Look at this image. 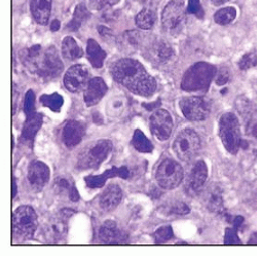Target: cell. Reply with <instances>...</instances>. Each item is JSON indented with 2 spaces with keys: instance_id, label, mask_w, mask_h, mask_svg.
<instances>
[{
  "instance_id": "cell-1",
  "label": "cell",
  "mask_w": 257,
  "mask_h": 256,
  "mask_svg": "<svg viewBox=\"0 0 257 256\" xmlns=\"http://www.w3.org/2000/svg\"><path fill=\"white\" fill-rule=\"evenodd\" d=\"M113 78L125 89L141 97H151L157 82L140 62L135 59L123 58L116 61L111 68Z\"/></svg>"
},
{
  "instance_id": "cell-2",
  "label": "cell",
  "mask_w": 257,
  "mask_h": 256,
  "mask_svg": "<svg viewBox=\"0 0 257 256\" xmlns=\"http://www.w3.org/2000/svg\"><path fill=\"white\" fill-rule=\"evenodd\" d=\"M23 62L31 72L49 79L58 77L64 69L59 52L54 46L45 50L39 45L32 46L25 52Z\"/></svg>"
},
{
  "instance_id": "cell-3",
  "label": "cell",
  "mask_w": 257,
  "mask_h": 256,
  "mask_svg": "<svg viewBox=\"0 0 257 256\" xmlns=\"http://www.w3.org/2000/svg\"><path fill=\"white\" fill-rule=\"evenodd\" d=\"M113 148L109 139H100L85 146L78 156L76 168L79 170H96L108 158Z\"/></svg>"
},
{
  "instance_id": "cell-4",
  "label": "cell",
  "mask_w": 257,
  "mask_h": 256,
  "mask_svg": "<svg viewBox=\"0 0 257 256\" xmlns=\"http://www.w3.org/2000/svg\"><path fill=\"white\" fill-rule=\"evenodd\" d=\"M36 212L30 206L19 207L13 215V236L18 241L30 240L37 228Z\"/></svg>"
},
{
  "instance_id": "cell-5",
  "label": "cell",
  "mask_w": 257,
  "mask_h": 256,
  "mask_svg": "<svg viewBox=\"0 0 257 256\" xmlns=\"http://www.w3.org/2000/svg\"><path fill=\"white\" fill-rule=\"evenodd\" d=\"M216 70L210 64L198 63L185 73L181 88L185 91H203L209 88V84L215 75Z\"/></svg>"
},
{
  "instance_id": "cell-6",
  "label": "cell",
  "mask_w": 257,
  "mask_h": 256,
  "mask_svg": "<svg viewBox=\"0 0 257 256\" xmlns=\"http://www.w3.org/2000/svg\"><path fill=\"white\" fill-rule=\"evenodd\" d=\"M219 136L227 152L234 155L242 144L241 127L238 117L232 113H225L219 120Z\"/></svg>"
},
{
  "instance_id": "cell-7",
  "label": "cell",
  "mask_w": 257,
  "mask_h": 256,
  "mask_svg": "<svg viewBox=\"0 0 257 256\" xmlns=\"http://www.w3.org/2000/svg\"><path fill=\"white\" fill-rule=\"evenodd\" d=\"M201 148V139L196 131L185 129L179 133L173 143V151L184 162L194 159Z\"/></svg>"
},
{
  "instance_id": "cell-8",
  "label": "cell",
  "mask_w": 257,
  "mask_h": 256,
  "mask_svg": "<svg viewBox=\"0 0 257 256\" xmlns=\"http://www.w3.org/2000/svg\"><path fill=\"white\" fill-rule=\"evenodd\" d=\"M183 174L184 172L180 164L172 159H166L158 167L156 179L163 188L173 189L181 183Z\"/></svg>"
},
{
  "instance_id": "cell-9",
  "label": "cell",
  "mask_w": 257,
  "mask_h": 256,
  "mask_svg": "<svg viewBox=\"0 0 257 256\" xmlns=\"http://www.w3.org/2000/svg\"><path fill=\"white\" fill-rule=\"evenodd\" d=\"M71 210H62L57 216L51 218L42 228V236L48 243L56 244L66 237L68 231L67 220L73 214Z\"/></svg>"
},
{
  "instance_id": "cell-10",
  "label": "cell",
  "mask_w": 257,
  "mask_h": 256,
  "mask_svg": "<svg viewBox=\"0 0 257 256\" xmlns=\"http://www.w3.org/2000/svg\"><path fill=\"white\" fill-rule=\"evenodd\" d=\"M180 109L183 115L191 121L206 119L211 111L210 102L203 97H186L180 103Z\"/></svg>"
},
{
  "instance_id": "cell-11",
  "label": "cell",
  "mask_w": 257,
  "mask_h": 256,
  "mask_svg": "<svg viewBox=\"0 0 257 256\" xmlns=\"http://www.w3.org/2000/svg\"><path fill=\"white\" fill-rule=\"evenodd\" d=\"M90 71L81 64L71 66L64 76V85L71 93H80L88 87L90 81Z\"/></svg>"
},
{
  "instance_id": "cell-12",
  "label": "cell",
  "mask_w": 257,
  "mask_h": 256,
  "mask_svg": "<svg viewBox=\"0 0 257 256\" xmlns=\"http://www.w3.org/2000/svg\"><path fill=\"white\" fill-rule=\"evenodd\" d=\"M151 130L159 140H167L173 130V120L167 110L159 109L151 117Z\"/></svg>"
},
{
  "instance_id": "cell-13",
  "label": "cell",
  "mask_w": 257,
  "mask_h": 256,
  "mask_svg": "<svg viewBox=\"0 0 257 256\" xmlns=\"http://www.w3.org/2000/svg\"><path fill=\"white\" fill-rule=\"evenodd\" d=\"M185 18V10L181 3L172 0L163 10L162 23L166 29H175Z\"/></svg>"
},
{
  "instance_id": "cell-14",
  "label": "cell",
  "mask_w": 257,
  "mask_h": 256,
  "mask_svg": "<svg viewBox=\"0 0 257 256\" xmlns=\"http://www.w3.org/2000/svg\"><path fill=\"white\" fill-rule=\"evenodd\" d=\"M99 239L102 244L119 245L126 242L127 236L124 231L118 228L116 222L113 220H107L100 227Z\"/></svg>"
},
{
  "instance_id": "cell-15",
  "label": "cell",
  "mask_w": 257,
  "mask_h": 256,
  "mask_svg": "<svg viewBox=\"0 0 257 256\" xmlns=\"http://www.w3.org/2000/svg\"><path fill=\"white\" fill-rule=\"evenodd\" d=\"M51 171L49 167L40 161H33L28 167V180L31 186L40 190L44 188L50 180Z\"/></svg>"
},
{
  "instance_id": "cell-16",
  "label": "cell",
  "mask_w": 257,
  "mask_h": 256,
  "mask_svg": "<svg viewBox=\"0 0 257 256\" xmlns=\"http://www.w3.org/2000/svg\"><path fill=\"white\" fill-rule=\"evenodd\" d=\"M107 92H108V87H107L104 79L101 77H94L89 81L88 87L84 91V103L89 107L95 106L103 99Z\"/></svg>"
},
{
  "instance_id": "cell-17",
  "label": "cell",
  "mask_w": 257,
  "mask_h": 256,
  "mask_svg": "<svg viewBox=\"0 0 257 256\" xmlns=\"http://www.w3.org/2000/svg\"><path fill=\"white\" fill-rule=\"evenodd\" d=\"M85 135V124L78 120H69L63 129V142L68 148H73L79 144Z\"/></svg>"
},
{
  "instance_id": "cell-18",
  "label": "cell",
  "mask_w": 257,
  "mask_h": 256,
  "mask_svg": "<svg viewBox=\"0 0 257 256\" xmlns=\"http://www.w3.org/2000/svg\"><path fill=\"white\" fill-rule=\"evenodd\" d=\"M208 177V168L204 161H199L194 168L187 179V190L190 194H199Z\"/></svg>"
},
{
  "instance_id": "cell-19",
  "label": "cell",
  "mask_w": 257,
  "mask_h": 256,
  "mask_svg": "<svg viewBox=\"0 0 257 256\" xmlns=\"http://www.w3.org/2000/svg\"><path fill=\"white\" fill-rule=\"evenodd\" d=\"M128 176H130V171H128V169L125 166H122L119 168L112 167L111 169L105 171V172L101 175L87 176L84 178V181L90 188H100L105 184V182L108 178L120 177V178L126 179Z\"/></svg>"
},
{
  "instance_id": "cell-20",
  "label": "cell",
  "mask_w": 257,
  "mask_h": 256,
  "mask_svg": "<svg viewBox=\"0 0 257 256\" xmlns=\"http://www.w3.org/2000/svg\"><path fill=\"white\" fill-rule=\"evenodd\" d=\"M122 191L117 184H110L107 186L100 197V207L104 211L114 210L121 202Z\"/></svg>"
},
{
  "instance_id": "cell-21",
  "label": "cell",
  "mask_w": 257,
  "mask_h": 256,
  "mask_svg": "<svg viewBox=\"0 0 257 256\" xmlns=\"http://www.w3.org/2000/svg\"><path fill=\"white\" fill-rule=\"evenodd\" d=\"M41 124H42V115L40 113L32 112L28 114L23 126L21 140L25 143L32 144L38 130L41 127Z\"/></svg>"
},
{
  "instance_id": "cell-22",
  "label": "cell",
  "mask_w": 257,
  "mask_h": 256,
  "mask_svg": "<svg viewBox=\"0 0 257 256\" xmlns=\"http://www.w3.org/2000/svg\"><path fill=\"white\" fill-rule=\"evenodd\" d=\"M30 10L33 19L40 25H47L52 11V0H31Z\"/></svg>"
},
{
  "instance_id": "cell-23",
  "label": "cell",
  "mask_w": 257,
  "mask_h": 256,
  "mask_svg": "<svg viewBox=\"0 0 257 256\" xmlns=\"http://www.w3.org/2000/svg\"><path fill=\"white\" fill-rule=\"evenodd\" d=\"M87 58L91 65L96 68H102L106 59V52L95 39H89L87 45Z\"/></svg>"
},
{
  "instance_id": "cell-24",
  "label": "cell",
  "mask_w": 257,
  "mask_h": 256,
  "mask_svg": "<svg viewBox=\"0 0 257 256\" xmlns=\"http://www.w3.org/2000/svg\"><path fill=\"white\" fill-rule=\"evenodd\" d=\"M204 200L207 208L212 212H220L223 209V200L221 189L217 185L210 186L206 189Z\"/></svg>"
},
{
  "instance_id": "cell-25",
  "label": "cell",
  "mask_w": 257,
  "mask_h": 256,
  "mask_svg": "<svg viewBox=\"0 0 257 256\" xmlns=\"http://www.w3.org/2000/svg\"><path fill=\"white\" fill-rule=\"evenodd\" d=\"M62 55L67 61H75L83 56V51L73 37L66 36L62 42Z\"/></svg>"
},
{
  "instance_id": "cell-26",
  "label": "cell",
  "mask_w": 257,
  "mask_h": 256,
  "mask_svg": "<svg viewBox=\"0 0 257 256\" xmlns=\"http://www.w3.org/2000/svg\"><path fill=\"white\" fill-rule=\"evenodd\" d=\"M126 97L123 95L113 96L107 103V114L111 118H119L126 108Z\"/></svg>"
},
{
  "instance_id": "cell-27",
  "label": "cell",
  "mask_w": 257,
  "mask_h": 256,
  "mask_svg": "<svg viewBox=\"0 0 257 256\" xmlns=\"http://www.w3.org/2000/svg\"><path fill=\"white\" fill-rule=\"evenodd\" d=\"M152 54L153 60L159 62V63H164L168 61L173 55V49L169 44L165 41H159L157 44L152 48V50L149 51Z\"/></svg>"
},
{
  "instance_id": "cell-28",
  "label": "cell",
  "mask_w": 257,
  "mask_h": 256,
  "mask_svg": "<svg viewBox=\"0 0 257 256\" xmlns=\"http://www.w3.org/2000/svg\"><path fill=\"white\" fill-rule=\"evenodd\" d=\"M156 20H157V14L155 13V11L151 9H143L136 16L135 23L139 28L143 30H148L154 27Z\"/></svg>"
},
{
  "instance_id": "cell-29",
  "label": "cell",
  "mask_w": 257,
  "mask_h": 256,
  "mask_svg": "<svg viewBox=\"0 0 257 256\" xmlns=\"http://www.w3.org/2000/svg\"><path fill=\"white\" fill-rule=\"evenodd\" d=\"M91 17V13L89 12V10L87 9L84 5L80 4L75 8L73 17L71 22L67 25V29L71 30V31H76L77 29H79V27L87 21L89 18Z\"/></svg>"
},
{
  "instance_id": "cell-30",
  "label": "cell",
  "mask_w": 257,
  "mask_h": 256,
  "mask_svg": "<svg viewBox=\"0 0 257 256\" xmlns=\"http://www.w3.org/2000/svg\"><path fill=\"white\" fill-rule=\"evenodd\" d=\"M132 143L136 151L140 153H152L154 149L153 143L144 135L141 130H136L134 132Z\"/></svg>"
},
{
  "instance_id": "cell-31",
  "label": "cell",
  "mask_w": 257,
  "mask_h": 256,
  "mask_svg": "<svg viewBox=\"0 0 257 256\" xmlns=\"http://www.w3.org/2000/svg\"><path fill=\"white\" fill-rule=\"evenodd\" d=\"M40 103L52 111L59 112L64 104V99L58 93H54L52 95H42L40 97Z\"/></svg>"
},
{
  "instance_id": "cell-32",
  "label": "cell",
  "mask_w": 257,
  "mask_h": 256,
  "mask_svg": "<svg viewBox=\"0 0 257 256\" xmlns=\"http://www.w3.org/2000/svg\"><path fill=\"white\" fill-rule=\"evenodd\" d=\"M74 187V182L69 176H59L54 181V189L58 195H67L69 197Z\"/></svg>"
},
{
  "instance_id": "cell-33",
  "label": "cell",
  "mask_w": 257,
  "mask_h": 256,
  "mask_svg": "<svg viewBox=\"0 0 257 256\" xmlns=\"http://www.w3.org/2000/svg\"><path fill=\"white\" fill-rule=\"evenodd\" d=\"M237 17V11L232 7H227L220 9L214 15V20L219 25H227L231 23Z\"/></svg>"
},
{
  "instance_id": "cell-34",
  "label": "cell",
  "mask_w": 257,
  "mask_h": 256,
  "mask_svg": "<svg viewBox=\"0 0 257 256\" xmlns=\"http://www.w3.org/2000/svg\"><path fill=\"white\" fill-rule=\"evenodd\" d=\"M154 237L156 244H164L172 239L174 237V233L170 226H162L156 230Z\"/></svg>"
},
{
  "instance_id": "cell-35",
  "label": "cell",
  "mask_w": 257,
  "mask_h": 256,
  "mask_svg": "<svg viewBox=\"0 0 257 256\" xmlns=\"http://www.w3.org/2000/svg\"><path fill=\"white\" fill-rule=\"evenodd\" d=\"M256 65H257V54L255 52L247 53L242 57V59L239 62L240 69L242 70H248Z\"/></svg>"
},
{
  "instance_id": "cell-36",
  "label": "cell",
  "mask_w": 257,
  "mask_h": 256,
  "mask_svg": "<svg viewBox=\"0 0 257 256\" xmlns=\"http://www.w3.org/2000/svg\"><path fill=\"white\" fill-rule=\"evenodd\" d=\"M90 7L93 10L100 11L106 8H110L117 5L120 0H89Z\"/></svg>"
},
{
  "instance_id": "cell-37",
  "label": "cell",
  "mask_w": 257,
  "mask_h": 256,
  "mask_svg": "<svg viewBox=\"0 0 257 256\" xmlns=\"http://www.w3.org/2000/svg\"><path fill=\"white\" fill-rule=\"evenodd\" d=\"M34 105H35V95L32 90H29L25 95V101H24V111L26 115L34 112Z\"/></svg>"
},
{
  "instance_id": "cell-38",
  "label": "cell",
  "mask_w": 257,
  "mask_h": 256,
  "mask_svg": "<svg viewBox=\"0 0 257 256\" xmlns=\"http://www.w3.org/2000/svg\"><path fill=\"white\" fill-rule=\"evenodd\" d=\"M169 213L172 215H186L189 213V208L184 203H175L169 208Z\"/></svg>"
},
{
  "instance_id": "cell-39",
  "label": "cell",
  "mask_w": 257,
  "mask_h": 256,
  "mask_svg": "<svg viewBox=\"0 0 257 256\" xmlns=\"http://www.w3.org/2000/svg\"><path fill=\"white\" fill-rule=\"evenodd\" d=\"M225 245H240L242 242L240 241L237 231L231 228H227L225 231V238H224Z\"/></svg>"
},
{
  "instance_id": "cell-40",
  "label": "cell",
  "mask_w": 257,
  "mask_h": 256,
  "mask_svg": "<svg viewBox=\"0 0 257 256\" xmlns=\"http://www.w3.org/2000/svg\"><path fill=\"white\" fill-rule=\"evenodd\" d=\"M200 2L201 0H188L187 12L190 14H195L198 17H203V10Z\"/></svg>"
},
{
  "instance_id": "cell-41",
  "label": "cell",
  "mask_w": 257,
  "mask_h": 256,
  "mask_svg": "<svg viewBox=\"0 0 257 256\" xmlns=\"http://www.w3.org/2000/svg\"><path fill=\"white\" fill-rule=\"evenodd\" d=\"M247 133L250 136L257 137V113L250 116L247 123Z\"/></svg>"
},
{
  "instance_id": "cell-42",
  "label": "cell",
  "mask_w": 257,
  "mask_h": 256,
  "mask_svg": "<svg viewBox=\"0 0 257 256\" xmlns=\"http://www.w3.org/2000/svg\"><path fill=\"white\" fill-rule=\"evenodd\" d=\"M228 78H229V72L226 68L223 67L218 71V74L216 77V83L218 85H223L228 81Z\"/></svg>"
},
{
  "instance_id": "cell-43",
  "label": "cell",
  "mask_w": 257,
  "mask_h": 256,
  "mask_svg": "<svg viewBox=\"0 0 257 256\" xmlns=\"http://www.w3.org/2000/svg\"><path fill=\"white\" fill-rule=\"evenodd\" d=\"M98 30H99L100 34H102V36H104V37H105V36L110 37V36L113 35V33H112V31H111L110 29L106 28V27H104V26H100V27L98 28Z\"/></svg>"
},
{
  "instance_id": "cell-44",
  "label": "cell",
  "mask_w": 257,
  "mask_h": 256,
  "mask_svg": "<svg viewBox=\"0 0 257 256\" xmlns=\"http://www.w3.org/2000/svg\"><path fill=\"white\" fill-rule=\"evenodd\" d=\"M60 26H61V23H60V21L59 20H54L53 22H52V24H51V30L52 31H58L59 29H60Z\"/></svg>"
},
{
  "instance_id": "cell-45",
  "label": "cell",
  "mask_w": 257,
  "mask_h": 256,
  "mask_svg": "<svg viewBox=\"0 0 257 256\" xmlns=\"http://www.w3.org/2000/svg\"><path fill=\"white\" fill-rule=\"evenodd\" d=\"M158 105H160V101H157L156 103H152V104H143V106L147 110H153L155 108H158Z\"/></svg>"
},
{
  "instance_id": "cell-46",
  "label": "cell",
  "mask_w": 257,
  "mask_h": 256,
  "mask_svg": "<svg viewBox=\"0 0 257 256\" xmlns=\"http://www.w3.org/2000/svg\"><path fill=\"white\" fill-rule=\"evenodd\" d=\"M249 245H257V232H255L254 234H252L249 242H248Z\"/></svg>"
},
{
  "instance_id": "cell-47",
  "label": "cell",
  "mask_w": 257,
  "mask_h": 256,
  "mask_svg": "<svg viewBox=\"0 0 257 256\" xmlns=\"http://www.w3.org/2000/svg\"><path fill=\"white\" fill-rule=\"evenodd\" d=\"M211 2H212L213 5H215V6H221L225 3H227L228 0H211Z\"/></svg>"
},
{
  "instance_id": "cell-48",
  "label": "cell",
  "mask_w": 257,
  "mask_h": 256,
  "mask_svg": "<svg viewBox=\"0 0 257 256\" xmlns=\"http://www.w3.org/2000/svg\"><path fill=\"white\" fill-rule=\"evenodd\" d=\"M17 195V184H16V180L13 177V198H15Z\"/></svg>"
}]
</instances>
